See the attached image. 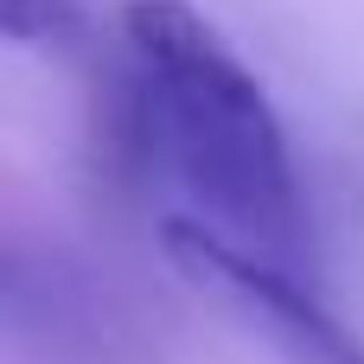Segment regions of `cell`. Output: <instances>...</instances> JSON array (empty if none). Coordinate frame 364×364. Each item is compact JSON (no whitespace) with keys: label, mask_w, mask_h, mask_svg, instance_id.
Returning <instances> with one entry per match:
<instances>
[{"label":"cell","mask_w":364,"mask_h":364,"mask_svg":"<svg viewBox=\"0 0 364 364\" xmlns=\"http://www.w3.org/2000/svg\"><path fill=\"white\" fill-rule=\"evenodd\" d=\"M13 45H70L83 32V0H0Z\"/></svg>","instance_id":"3957f363"},{"label":"cell","mask_w":364,"mask_h":364,"mask_svg":"<svg viewBox=\"0 0 364 364\" xmlns=\"http://www.w3.org/2000/svg\"><path fill=\"white\" fill-rule=\"evenodd\" d=\"M166 250H173V262L192 282H205L250 326H262L288 364H364V346L301 288V275H282L269 262H250V256H237L230 243H218L211 230H198L186 218H166Z\"/></svg>","instance_id":"7a4b0ae2"},{"label":"cell","mask_w":364,"mask_h":364,"mask_svg":"<svg viewBox=\"0 0 364 364\" xmlns=\"http://www.w3.org/2000/svg\"><path fill=\"white\" fill-rule=\"evenodd\" d=\"M128 109L134 141L186 198V224L250 262L301 275L307 205L282 115L224 32L186 0H128Z\"/></svg>","instance_id":"6da1fadb"}]
</instances>
